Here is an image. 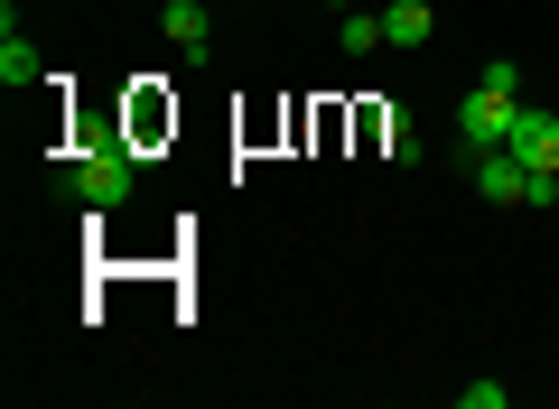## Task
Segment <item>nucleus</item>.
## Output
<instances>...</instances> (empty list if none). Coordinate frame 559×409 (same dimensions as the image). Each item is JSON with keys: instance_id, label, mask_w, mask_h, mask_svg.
I'll return each instance as SVG.
<instances>
[{"instance_id": "nucleus-1", "label": "nucleus", "mask_w": 559, "mask_h": 409, "mask_svg": "<svg viewBox=\"0 0 559 409\" xmlns=\"http://www.w3.org/2000/svg\"><path fill=\"white\" fill-rule=\"evenodd\" d=\"M513 112H522V94H495V84H476V94L457 103V149H466V158H476V149H503Z\"/></svg>"}, {"instance_id": "nucleus-2", "label": "nucleus", "mask_w": 559, "mask_h": 409, "mask_svg": "<svg viewBox=\"0 0 559 409\" xmlns=\"http://www.w3.org/2000/svg\"><path fill=\"white\" fill-rule=\"evenodd\" d=\"M503 149H513L532 177H540V168H559V112H550V103H522L513 131H503Z\"/></svg>"}, {"instance_id": "nucleus-3", "label": "nucleus", "mask_w": 559, "mask_h": 409, "mask_svg": "<svg viewBox=\"0 0 559 409\" xmlns=\"http://www.w3.org/2000/svg\"><path fill=\"white\" fill-rule=\"evenodd\" d=\"M131 187H140V177H131V158H121V149L75 158V195H84V205H131Z\"/></svg>"}, {"instance_id": "nucleus-4", "label": "nucleus", "mask_w": 559, "mask_h": 409, "mask_svg": "<svg viewBox=\"0 0 559 409\" xmlns=\"http://www.w3.org/2000/svg\"><path fill=\"white\" fill-rule=\"evenodd\" d=\"M466 177H476L485 205H522V187H532V168H522L513 149H476V158H466Z\"/></svg>"}, {"instance_id": "nucleus-5", "label": "nucleus", "mask_w": 559, "mask_h": 409, "mask_svg": "<svg viewBox=\"0 0 559 409\" xmlns=\"http://www.w3.org/2000/svg\"><path fill=\"white\" fill-rule=\"evenodd\" d=\"M382 38L392 47H429L439 38V10H429V0H392V10H382Z\"/></svg>"}, {"instance_id": "nucleus-6", "label": "nucleus", "mask_w": 559, "mask_h": 409, "mask_svg": "<svg viewBox=\"0 0 559 409\" xmlns=\"http://www.w3.org/2000/svg\"><path fill=\"white\" fill-rule=\"evenodd\" d=\"M159 28L187 47V57H205V28H215V20H205V0H168V10H159Z\"/></svg>"}, {"instance_id": "nucleus-7", "label": "nucleus", "mask_w": 559, "mask_h": 409, "mask_svg": "<svg viewBox=\"0 0 559 409\" xmlns=\"http://www.w3.org/2000/svg\"><path fill=\"white\" fill-rule=\"evenodd\" d=\"M336 38H345V57H373L382 47V10H336Z\"/></svg>"}, {"instance_id": "nucleus-8", "label": "nucleus", "mask_w": 559, "mask_h": 409, "mask_svg": "<svg viewBox=\"0 0 559 409\" xmlns=\"http://www.w3.org/2000/svg\"><path fill=\"white\" fill-rule=\"evenodd\" d=\"M0 84H10V94H20V84H38V47H28L20 28L0 38Z\"/></svg>"}, {"instance_id": "nucleus-9", "label": "nucleus", "mask_w": 559, "mask_h": 409, "mask_svg": "<svg viewBox=\"0 0 559 409\" xmlns=\"http://www.w3.org/2000/svg\"><path fill=\"white\" fill-rule=\"evenodd\" d=\"M382 140H392V158H419V131H411V112H401V103L382 112Z\"/></svg>"}, {"instance_id": "nucleus-10", "label": "nucleus", "mask_w": 559, "mask_h": 409, "mask_svg": "<svg viewBox=\"0 0 559 409\" xmlns=\"http://www.w3.org/2000/svg\"><path fill=\"white\" fill-rule=\"evenodd\" d=\"M476 84H495V94H522V65H513V57H485V75H476Z\"/></svg>"}, {"instance_id": "nucleus-11", "label": "nucleus", "mask_w": 559, "mask_h": 409, "mask_svg": "<svg viewBox=\"0 0 559 409\" xmlns=\"http://www.w3.org/2000/svg\"><path fill=\"white\" fill-rule=\"evenodd\" d=\"M326 10H364V0H326Z\"/></svg>"}]
</instances>
